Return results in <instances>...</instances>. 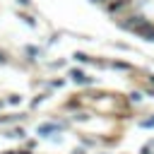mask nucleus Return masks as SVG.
Here are the masks:
<instances>
[{"label":"nucleus","mask_w":154,"mask_h":154,"mask_svg":"<svg viewBox=\"0 0 154 154\" xmlns=\"http://www.w3.org/2000/svg\"><path fill=\"white\" fill-rule=\"evenodd\" d=\"M147 22L140 17V14H132L130 19H125V22H120V29H128V31H140L142 26H144Z\"/></svg>","instance_id":"f257e3e1"},{"label":"nucleus","mask_w":154,"mask_h":154,"mask_svg":"<svg viewBox=\"0 0 154 154\" xmlns=\"http://www.w3.org/2000/svg\"><path fill=\"white\" fill-rule=\"evenodd\" d=\"M60 130H63L60 123H43V125H38V135H41V137H48V135L60 132Z\"/></svg>","instance_id":"f03ea898"},{"label":"nucleus","mask_w":154,"mask_h":154,"mask_svg":"<svg viewBox=\"0 0 154 154\" xmlns=\"http://www.w3.org/2000/svg\"><path fill=\"white\" fill-rule=\"evenodd\" d=\"M70 77H72L77 84H91V77H87L82 70H70Z\"/></svg>","instance_id":"7ed1b4c3"},{"label":"nucleus","mask_w":154,"mask_h":154,"mask_svg":"<svg viewBox=\"0 0 154 154\" xmlns=\"http://www.w3.org/2000/svg\"><path fill=\"white\" fill-rule=\"evenodd\" d=\"M128 2H130V0H111V2H106V10H108V12H118V10L125 7Z\"/></svg>","instance_id":"20e7f679"},{"label":"nucleus","mask_w":154,"mask_h":154,"mask_svg":"<svg viewBox=\"0 0 154 154\" xmlns=\"http://www.w3.org/2000/svg\"><path fill=\"white\" fill-rule=\"evenodd\" d=\"M137 34H140V36H144L147 41H154V26H152V24H144Z\"/></svg>","instance_id":"39448f33"},{"label":"nucleus","mask_w":154,"mask_h":154,"mask_svg":"<svg viewBox=\"0 0 154 154\" xmlns=\"http://www.w3.org/2000/svg\"><path fill=\"white\" fill-rule=\"evenodd\" d=\"M10 135H12V137H24V130H22V128H14V130L7 132V137H10Z\"/></svg>","instance_id":"423d86ee"},{"label":"nucleus","mask_w":154,"mask_h":154,"mask_svg":"<svg viewBox=\"0 0 154 154\" xmlns=\"http://www.w3.org/2000/svg\"><path fill=\"white\" fill-rule=\"evenodd\" d=\"M75 58H77L79 63H91V58H89V55H84V53H75Z\"/></svg>","instance_id":"0eeeda50"},{"label":"nucleus","mask_w":154,"mask_h":154,"mask_svg":"<svg viewBox=\"0 0 154 154\" xmlns=\"http://www.w3.org/2000/svg\"><path fill=\"white\" fill-rule=\"evenodd\" d=\"M22 19H24V24H29V26H34V24H36V22H34L29 14H22Z\"/></svg>","instance_id":"6e6552de"},{"label":"nucleus","mask_w":154,"mask_h":154,"mask_svg":"<svg viewBox=\"0 0 154 154\" xmlns=\"http://www.w3.org/2000/svg\"><path fill=\"white\" fill-rule=\"evenodd\" d=\"M142 128H154V118H147V120H142Z\"/></svg>","instance_id":"1a4fd4ad"},{"label":"nucleus","mask_w":154,"mask_h":154,"mask_svg":"<svg viewBox=\"0 0 154 154\" xmlns=\"http://www.w3.org/2000/svg\"><path fill=\"white\" fill-rule=\"evenodd\" d=\"M130 99H132V101H140V99H142V94H140V91H132V96H130Z\"/></svg>","instance_id":"9d476101"},{"label":"nucleus","mask_w":154,"mask_h":154,"mask_svg":"<svg viewBox=\"0 0 154 154\" xmlns=\"http://www.w3.org/2000/svg\"><path fill=\"white\" fill-rule=\"evenodd\" d=\"M17 2H19V5H29L31 0H17Z\"/></svg>","instance_id":"9b49d317"},{"label":"nucleus","mask_w":154,"mask_h":154,"mask_svg":"<svg viewBox=\"0 0 154 154\" xmlns=\"http://www.w3.org/2000/svg\"><path fill=\"white\" fill-rule=\"evenodd\" d=\"M17 154H29V149H24V152H17Z\"/></svg>","instance_id":"f8f14e48"},{"label":"nucleus","mask_w":154,"mask_h":154,"mask_svg":"<svg viewBox=\"0 0 154 154\" xmlns=\"http://www.w3.org/2000/svg\"><path fill=\"white\" fill-rule=\"evenodd\" d=\"M2 154H17V152H2Z\"/></svg>","instance_id":"ddd939ff"},{"label":"nucleus","mask_w":154,"mask_h":154,"mask_svg":"<svg viewBox=\"0 0 154 154\" xmlns=\"http://www.w3.org/2000/svg\"><path fill=\"white\" fill-rule=\"evenodd\" d=\"M94 2H108V0H94Z\"/></svg>","instance_id":"4468645a"},{"label":"nucleus","mask_w":154,"mask_h":154,"mask_svg":"<svg viewBox=\"0 0 154 154\" xmlns=\"http://www.w3.org/2000/svg\"><path fill=\"white\" fill-rule=\"evenodd\" d=\"M152 82H154V77H152Z\"/></svg>","instance_id":"2eb2a0df"}]
</instances>
